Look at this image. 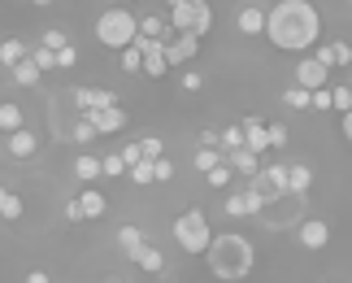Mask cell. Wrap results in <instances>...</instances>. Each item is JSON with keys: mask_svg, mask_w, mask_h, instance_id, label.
<instances>
[{"mask_svg": "<svg viewBox=\"0 0 352 283\" xmlns=\"http://www.w3.org/2000/svg\"><path fill=\"white\" fill-rule=\"evenodd\" d=\"M344 140H348V144H352V109H348V114H344Z\"/></svg>", "mask_w": 352, "mask_h": 283, "instance_id": "47", "label": "cell"}, {"mask_svg": "<svg viewBox=\"0 0 352 283\" xmlns=\"http://www.w3.org/2000/svg\"><path fill=\"white\" fill-rule=\"evenodd\" d=\"M166 18H170L174 31H192V35L205 39L209 26H213V9H209V0H187V5H174Z\"/></svg>", "mask_w": 352, "mask_h": 283, "instance_id": "5", "label": "cell"}, {"mask_svg": "<svg viewBox=\"0 0 352 283\" xmlns=\"http://www.w3.org/2000/svg\"><path fill=\"white\" fill-rule=\"evenodd\" d=\"M248 144V136H243V123L239 127H222V153H235V148Z\"/></svg>", "mask_w": 352, "mask_h": 283, "instance_id": "28", "label": "cell"}, {"mask_svg": "<svg viewBox=\"0 0 352 283\" xmlns=\"http://www.w3.org/2000/svg\"><path fill=\"white\" fill-rule=\"evenodd\" d=\"M96 39H100L104 48H113V52L131 48L135 39H140V18H135L131 9H122V5H109L96 18Z\"/></svg>", "mask_w": 352, "mask_h": 283, "instance_id": "3", "label": "cell"}, {"mask_svg": "<svg viewBox=\"0 0 352 283\" xmlns=\"http://www.w3.org/2000/svg\"><path fill=\"white\" fill-rule=\"evenodd\" d=\"M74 5H78V0H74Z\"/></svg>", "mask_w": 352, "mask_h": 283, "instance_id": "53", "label": "cell"}, {"mask_svg": "<svg viewBox=\"0 0 352 283\" xmlns=\"http://www.w3.org/2000/svg\"><path fill=\"white\" fill-rule=\"evenodd\" d=\"M265 26H270V9L265 5H243L235 13V31L239 35H265Z\"/></svg>", "mask_w": 352, "mask_h": 283, "instance_id": "9", "label": "cell"}, {"mask_svg": "<svg viewBox=\"0 0 352 283\" xmlns=\"http://www.w3.org/2000/svg\"><path fill=\"white\" fill-rule=\"evenodd\" d=\"M26 283H52V279H48L44 271H31V275H26Z\"/></svg>", "mask_w": 352, "mask_h": 283, "instance_id": "46", "label": "cell"}, {"mask_svg": "<svg viewBox=\"0 0 352 283\" xmlns=\"http://www.w3.org/2000/svg\"><path fill=\"white\" fill-rule=\"evenodd\" d=\"M0 131H22V105H13V101H5L0 105Z\"/></svg>", "mask_w": 352, "mask_h": 283, "instance_id": "25", "label": "cell"}, {"mask_svg": "<svg viewBox=\"0 0 352 283\" xmlns=\"http://www.w3.org/2000/svg\"><path fill=\"white\" fill-rule=\"evenodd\" d=\"M296 240H300L309 253H322V249L331 244V227L322 222V218H305V222H300V231H296Z\"/></svg>", "mask_w": 352, "mask_h": 283, "instance_id": "11", "label": "cell"}, {"mask_svg": "<svg viewBox=\"0 0 352 283\" xmlns=\"http://www.w3.org/2000/svg\"><path fill=\"white\" fill-rule=\"evenodd\" d=\"M327 78H331V65H322L318 57L296 61V78H292V83H300V87H309V92H318V87H327Z\"/></svg>", "mask_w": 352, "mask_h": 283, "instance_id": "8", "label": "cell"}, {"mask_svg": "<svg viewBox=\"0 0 352 283\" xmlns=\"http://www.w3.org/2000/svg\"><path fill=\"white\" fill-rule=\"evenodd\" d=\"M65 222H87V213H83V205H78V196L65 200Z\"/></svg>", "mask_w": 352, "mask_h": 283, "instance_id": "41", "label": "cell"}, {"mask_svg": "<svg viewBox=\"0 0 352 283\" xmlns=\"http://www.w3.org/2000/svg\"><path fill=\"white\" fill-rule=\"evenodd\" d=\"M309 187H314V170H309L305 161H292V166H287V192L292 196H305Z\"/></svg>", "mask_w": 352, "mask_h": 283, "instance_id": "16", "label": "cell"}, {"mask_svg": "<svg viewBox=\"0 0 352 283\" xmlns=\"http://www.w3.org/2000/svg\"><path fill=\"white\" fill-rule=\"evenodd\" d=\"M335 61H340V65H352V48H348V44H335Z\"/></svg>", "mask_w": 352, "mask_h": 283, "instance_id": "45", "label": "cell"}, {"mask_svg": "<svg viewBox=\"0 0 352 283\" xmlns=\"http://www.w3.org/2000/svg\"><path fill=\"white\" fill-rule=\"evenodd\" d=\"M318 35H322V18H318V9L309 5V0H278V5H270L265 39L278 52L318 48Z\"/></svg>", "mask_w": 352, "mask_h": 283, "instance_id": "1", "label": "cell"}, {"mask_svg": "<svg viewBox=\"0 0 352 283\" xmlns=\"http://www.w3.org/2000/svg\"><path fill=\"white\" fill-rule=\"evenodd\" d=\"M348 109H352V87L340 83V87H335V114H348Z\"/></svg>", "mask_w": 352, "mask_h": 283, "instance_id": "37", "label": "cell"}, {"mask_svg": "<svg viewBox=\"0 0 352 283\" xmlns=\"http://www.w3.org/2000/svg\"><path fill=\"white\" fill-rule=\"evenodd\" d=\"M209 271L226 279V283H235L252 271V262H256V249L248 244L243 235H213V244H209Z\"/></svg>", "mask_w": 352, "mask_h": 283, "instance_id": "2", "label": "cell"}, {"mask_svg": "<svg viewBox=\"0 0 352 283\" xmlns=\"http://www.w3.org/2000/svg\"><path fill=\"white\" fill-rule=\"evenodd\" d=\"M314 57H318L322 65H331V70L340 65V61H335V44H318V48H314Z\"/></svg>", "mask_w": 352, "mask_h": 283, "instance_id": "40", "label": "cell"}, {"mask_svg": "<svg viewBox=\"0 0 352 283\" xmlns=\"http://www.w3.org/2000/svg\"><path fill=\"white\" fill-rule=\"evenodd\" d=\"M118 70L122 74H144V48H140V39H135L131 48L118 52Z\"/></svg>", "mask_w": 352, "mask_h": 283, "instance_id": "21", "label": "cell"}, {"mask_svg": "<svg viewBox=\"0 0 352 283\" xmlns=\"http://www.w3.org/2000/svg\"><path fill=\"white\" fill-rule=\"evenodd\" d=\"M122 157H126V166H140V161H144V144H126Z\"/></svg>", "mask_w": 352, "mask_h": 283, "instance_id": "44", "label": "cell"}, {"mask_svg": "<svg viewBox=\"0 0 352 283\" xmlns=\"http://www.w3.org/2000/svg\"><path fill=\"white\" fill-rule=\"evenodd\" d=\"M131 183H140V187H148V183H157V161H140V166H131V174H126Z\"/></svg>", "mask_w": 352, "mask_h": 283, "instance_id": "27", "label": "cell"}, {"mask_svg": "<svg viewBox=\"0 0 352 283\" xmlns=\"http://www.w3.org/2000/svg\"><path fill=\"white\" fill-rule=\"evenodd\" d=\"M231 170H235L231 161H222V166H213V170L205 174V183L213 187V192H218V187H226V183H231Z\"/></svg>", "mask_w": 352, "mask_h": 283, "instance_id": "29", "label": "cell"}, {"mask_svg": "<svg viewBox=\"0 0 352 283\" xmlns=\"http://www.w3.org/2000/svg\"><path fill=\"white\" fill-rule=\"evenodd\" d=\"M78 205H83L87 222H91V218H104V209H109V200H104V192H96V187H83V192H78Z\"/></svg>", "mask_w": 352, "mask_h": 283, "instance_id": "19", "label": "cell"}, {"mask_svg": "<svg viewBox=\"0 0 352 283\" xmlns=\"http://www.w3.org/2000/svg\"><path fill=\"white\" fill-rule=\"evenodd\" d=\"M26 57H31V52H26L22 39H5V44H0V61H5V65H18Z\"/></svg>", "mask_w": 352, "mask_h": 283, "instance_id": "26", "label": "cell"}, {"mask_svg": "<svg viewBox=\"0 0 352 283\" xmlns=\"http://www.w3.org/2000/svg\"><path fill=\"white\" fill-rule=\"evenodd\" d=\"M104 5H122V0H104Z\"/></svg>", "mask_w": 352, "mask_h": 283, "instance_id": "50", "label": "cell"}, {"mask_svg": "<svg viewBox=\"0 0 352 283\" xmlns=\"http://www.w3.org/2000/svg\"><path fill=\"white\" fill-rule=\"evenodd\" d=\"M100 174H104V157H91V153L74 157V179L78 183H91V179H100Z\"/></svg>", "mask_w": 352, "mask_h": 283, "instance_id": "17", "label": "cell"}, {"mask_svg": "<svg viewBox=\"0 0 352 283\" xmlns=\"http://www.w3.org/2000/svg\"><path fill=\"white\" fill-rule=\"evenodd\" d=\"M74 140H78V144H91V140H100L96 123H91V118H83V114H78V123H74Z\"/></svg>", "mask_w": 352, "mask_h": 283, "instance_id": "30", "label": "cell"}, {"mask_svg": "<svg viewBox=\"0 0 352 283\" xmlns=\"http://www.w3.org/2000/svg\"><path fill=\"white\" fill-rule=\"evenodd\" d=\"M5 148H9V157L13 161H31L35 153H39V136H35V131H9V136H5Z\"/></svg>", "mask_w": 352, "mask_h": 283, "instance_id": "12", "label": "cell"}, {"mask_svg": "<svg viewBox=\"0 0 352 283\" xmlns=\"http://www.w3.org/2000/svg\"><path fill=\"white\" fill-rule=\"evenodd\" d=\"M135 266H140L144 275H161V271H166V253H161L157 244H144L140 258H135Z\"/></svg>", "mask_w": 352, "mask_h": 283, "instance_id": "20", "label": "cell"}, {"mask_svg": "<svg viewBox=\"0 0 352 283\" xmlns=\"http://www.w3.org/2000/svg\"><path fill=\"white\" fill-rule=\"evenodd\" d=\"M31 5H39V9H48V5H57V0H31Z\"/></svg>", "mask_w": 352, "mask_h": 283, "instance_id": "48", "label": "cell"}, {"mask_svg": "<svg viewBox=\"0 0 352 283\" xmlns=\"http://www.w3.org/2000/svg\"><path fill=\"white\" fill-rule=\"evenodd\" d=\"M200 87H205L200 70H183V92H200Z\"/></svg>", "mask_w": 352, "mask_h": 283, "instance_id": "43", "label": "cell"}, {"mask_svg": "<svg viewBox=\"0 0 352 283\" xmlns=\"http://www.w3.org/2000/svg\"><path fill=\"white\" fill-rule=\"evenodd\" d=\"M166 5H170V9H174V5H187V0H166Z\"/></svg>", "mask_w": 352, "mask_h": 283, "instance_id": "49", "label": "cell"}, {"mask_svg": "<svg viewBox=\"0 0 352 283\" xmlns=\"http://www.w3.org/2000/svg\"><path fill=\"white\" fill-rule=\"evenodd\" d=\"M283 105H287V109H314V92L300 87V83H292L287 92H283Z\"/></svg>", "mask_w": 352, "mask_h": 283, "instance_id": "23", "label": "cell"}, {"mask_svg": "<svg viewBox=\"0 0 352 283\" xmlns=\"http://www.w3.org/2000/svg\"><path fill=\"white\" fill-rule=\"evenodd\" d=\"M44 44H48V48H57V52H61L65 44H70V35H65V26H52V31H44Z\"/></svg>", "mask_w": 352, "mask_h": 283, "instance_id": "35", "label": "cell"}, {"mask_svg": "<svg viewBox=\"0 0 352 283\" xmlns=\"http://www.w3.org/2000/svg\"><path fill=\"white\" fill-rule=\"evenodd\" d=\"M31 57H35L39 65H44V70H57V48H48V44H39V48L31 52Z\"/></svg>", "mask_w": 352, "mask_h": 283, "instance_id": "34", "label": "cell"}, {"mask_svg": "<svg viewBox=\"0 0 352 283\" xmlns=\"http://www.w3.org/2000/svg\"><path fill=\"white\" fill-rule=\"evenodd\" d=\"M140 144H144V157H148V161H157V157H166V144H161L157 136H144Z\"/></svg>", "mask_w": 352, "mask_h": 283, "instance_id": "36", "label": "cell"}, {"mask_svg": "<svg viewBox=\"0 0 352 283\" xmlns=\"http://www.w3.org/2000/svg\"><path fill=\"white\" fill-rule=\"evenodd\" d=\"M196 52H200V35H192V31H179L166 44V57H170V65H187V61H196Z\"/></svg>", "mask_w": 352, "mask_h": 283, "instance_id": "10", "label": "cell"}, {"mask_svg": "<svg viewBox=\"0 0 352 283\" xmlns=\"http://www.w3.org/2000/svg\"><path fill=\"white\" fill-rule=\"evenodd\" d=\"M174 179V161L170 157H157V183H170Z\"/></svg>", "mask_w": 352, "mask_h": 283, "instance_id": "42", "label": "cell"}, {"mask_svg": "<svg viewBox=\"0 0 352 283\" xmlns=\"http://www.w3.org/2000/svg\"><path fill=\"white\" fill-rule=\"evenodd\" d=\"M226 161H231V166H235L239 174H248V179H252L256 170H261V153H252L248 144H243V148H235V153H226Z\"/></svg>", "mask_w": 352, "mask_h": 283, "instance_id": "18", "label": "cell"}, {"mask_svg": "<svg viewBox=\"0 0 352 283\" xmlns=\"http://www.w3.org/2000/svg\"><path fill=\"white\" fill-rule=\"evenodd\" d=\"M174 244H179L187 258H205L209 244H213V231H209V218L200 209H187L174 218Z\"/></svg>", "mask_w": 352, "mask_h": 283, "instance_id": "4", "label": "cell"}, {"mask_svg": "<svg viewBox=\"0 0 352 283\" xmlns=\"http://www.w3.org/2000/svg\"><path fill=\"white\" fill-rule=\"evenodd\" d=\"M70 65H78V48H74V44H65V48L57 52V70H70Z\"/></svg>", "mask_w": 352, "mask_h": 283, "instance_id": "38", "label": "cell"}, {"mask_svg": "<svg viewBox=\"0 0 352 283\" xmlns=\"http://www.w3.org/2000/svg\"><path fill=\"white\" fill-rule=\"evenodd\" d=\"M109 283H122V279H109Z\"/></svg>", "mask_w": 352, "mask_h": 283, "instance_id": "51", "label": "cell"}, {"mask_svg": "<svg viewBox=\"0 0 352 283\" xmlns=\"http://www.w3.org/2000/svg\"><path fill=\"white\" fill-rule=\"evenodd\" d=\"M248 187L256 196H265V205H278V200H287V161H278V166H261L248 179Z\"/></svg>", "mask_w": 352, "mask_h": 283, "instance_id": "6", "label": "cell"}, {"mask_svg": "<svg viewBox=\"0 0 352 283\" xmlns=\"http://www.w3.org/2000/svg\"><path fill=\"white\" fill-rule=\"evenodd\" d=\"M270 144H274L278 153L287 148V127H283V123H270Z\"/></svg>", "mask_w": 352, "mask_h": 283, "instance_id": "39", "label": "cell"}, {"mask_svg": "<svg viewBox=\"0 0 352 283\" xmlns=\"http://www.w3.org/2000/svg\"><path fill=\"white\" fill-rule=\"evenodd\" d=\"M5 5H13V0H5Z\"/></svg>", "mask_w": 352, "mask_h": 283, "instance_id": "52", "label": "cell"}, {"mask_svg": "<svg viewBox=\"0 0 352 283\" xmlns=\"http://www.w3.org/2000/svg\"><path fill=\"white\" fill-rule=\"evenodd\" d=\"M22 196L18 192H9V187H5V192H0V218H5V222H18L22 218Z\"/></svg>", "mask_w": 352, "mask_h": 283, "instance_id": "24", "label": "cell"}, {"mask_svg": "<svg viewBox=\"0 0 352 283\" xmlns=\"http://www.w3.org/2000/svg\"><path fill=\"white\" fill-rule=\"evenodd\" d=\"M261 205H265V196H256L252 187H239V192H231L226 196V218H252V213H261Z\"/></svg>", "mask_w": 352, "mask_h": 283, "instance_id": "7", "label": "cell"}, {"mask_svg": "<svg viewBox=\"0 0 352 283\" xmlns=\"http://www.w3.org/2000/svg\"><path fill=\"white\" fill-rule=\"evenodd\" d=\"M83 118H91V123H96L100 136H113V131L126 127V109H122V105H113V109H83Z\"/></svg>", "mask_w": 352, "mask_h": 283, "instance_id": "13", "label": "cell"}, {"mask_svg": "<svg viewBox=\"0 0 352 283\" xmlns=\"http://www.w3.org/2000/svg\"><path fill=\"white\" fill-rule=\"evenodd\" d=\"M314 109H318V114H331V109H335V87H318V92H314Z\"/></svg>", "mask_w": 352, "mask_h": 283, "instance_id": "32", "label": "cell"}, {"mask_svg": "<svg viewBox=\"0 0 352 283\" xmlns=\"http://www.w3.org/2000/svg\"><path fill=\"white\" fill-rule=\"evenodd\" d=\"M113 240H118V249L126 253L131 262L140 258V249L148 244V240H144V231H140V227H135V222H126V227H118V235H113Z\"/></svg>", "mask_w": 352, "mask_h": 283, "instance_id": "14", "label": "cell"}, {"mask_svg": "<svg viewBox=\"0 0 352 283\" xmlns=\"http://www.w3.org/2000/svg\"><path fill=\"white\" fill-rule=\"evenodd\" d=\"M222 161H226V153H222V148H205V144H196V157H192V166H196L200 174H209L213 166H222Z\"/></svg>", "mask_w": 352, "mask_h": 283, "instance_id": "22", "label": "cell"}, {"mask_svg": "<svg viewBox=\"0 0 352 283\" xmlns=\"http://www.w3.org/2000/svg\"><path fill=\"white\" fill-rule=\"evenodd\" d=\"M104 174H109V179H118V174H131L126 157H122V153H109V157H104Z\"/></svg>", "mask_w": 352, "mask_h": 283, "instance_id": "33", "label": "cell"}, {"mask_svg": "<svg viewBox=\"0 0 352 283\" xmlns=\"http://www.w3.org/2000/svg\"><path fill=\"white\" fill-rule=\"evenodd\" d=\"M96 96H100V87H74V105H78V114H83V109H96Z\"/></svg>", "mask_w": 352, "mask_h": 283, "instance_id": "31", "label": "cell"}, {"mask_svg": "<svg viewBox=\"0 0 352 283\" xmlns=\"http://www.w3.org/2000/svg\"><path fill=\"white\" fill-rule=\"evenodd\" d=\"M9 74H13V83H18V87H35L39 78H44V65H39L35 57H26L18 65H9Z\"/></svg>", "mask_w": 352, "mask_h": 283, "instance_id": "15", "label": "cell"}]
</instances>
